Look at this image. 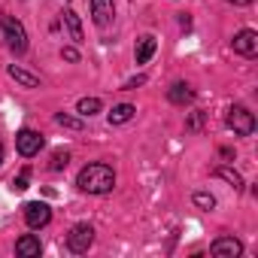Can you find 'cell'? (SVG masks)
Segmentation results:
<instances>
[{"instance_id":"cell-10","label":"cell","mask_w":258,"mask_h":258,"mask_svg":"<svg viewBox=\"0 0 258 258\" xmlns=\"http://www.w3.org/2000/svg\"><path fill=\"white\" fill-rule=\"evenodd\" d=\"M16 252H19L22 258H34V255H40V252H43V243H40V237L25 234V237L16 243Z\"/></svg>"},{"instance_id":"cell-23","label":"cell","mask_w":258,"mask_h":258,"mask_svg":"<svg viewBox=\"0 0 258 258\" xmlns=\"http://www.w3.org/2000/svg\"><path fill=\"white\" fill-rule=\"evenodd\" d=\"M228 4H234V7H249L252 0H228Z\"/></svg>"},{"instance_id":"cell-11","label":"cell","mask_w":258,"mask_h":258,"mask_svg":"<svg viewBox=\"0 0 258 258\" xmlns=\"http://www.w3.org/2000/svg\"><path fill=\"white\" fill-rule=\"evenodd\" d=\"M134 112H137V109H134L131 103H118V106L109 109V124H124V121H131Z\"/></svg>"},{"instance_id":"cell-15","label":"cell","mask_w":258,"mask_h":258,"mask_svg":"<svg viewBox=\"0 0 258 258\" xmlns=\"http://www.w3.org/2000/svg\"><path fill=\"white\" fill-rule=\"evenodd\" d=\"M167 97H170V103H179V106H182V103H188V100L195 97V91H191L185 82H176V85L167 91Z\"/></svg>"},{"instance_id":"cell-2","label":"cell","mask_w":258,"mask_h":258,"mask_svg":"<svg viewBox=\"0 0 258 258\" xmlns=\"http://www.w3.org/2000/svg\"><path fill=\"white\" fill-rule=\"evenodd\" d=\"M228 127L234 134H240V137H249L255 131V115L246 106H231L228 109Z\"/></svg>"},{"instance_id":"cell-14","label":"cell","mask_w":258,"mask_h":258,"mask_svg":"<svg viewBox=\"0 0 258 258\" xmlns=\"http://www.w3.org/2000/svg\"><path fill=\"white\" fill-rule=\"evenodd\" d=\"M10 76L16 79V82H22L25 88H40V76H34V73H28V70H22V67H10Z\"/></svg>"},{"instance_id":"cell-9","label":"cell","mask_w":258,"mask_h":258,"mask_svg":"<svg viewBox=\"0 0 258 258\" xmlns=\"http://www.w3.org/2000/svg\"><path fill=\"white\" fill-rule=\"evenodd\" d=\"M91 16H94V25L97 28H106L115 16V4L112 0H91Z\"/></svg>"},{"instance_id":"cell-12","label":"cell","mask_w":258,"mask_h":258,"mask_svg":"<svg viewBox=\"0 0 258 258\" xmlns=\"http://www.w3.org/2000/svg\"><path fill=\"white\" fill-rule=\"evenodd\" d=\"M155 37L152 34H146V37H140V43H137V64H146L152 55H155Z\"/></svg>"},{"instance_id":"cell-4","label":"cell","mask_w":258,"mask_h":258,"mask_svg":"<svg viewBox=\"0 0 258 258\" xmlns=\"http://www.w3.org/2000/svg\"><path fill=\"white\" fill-rule=\"evenodd\" d=\"M25 222H28V228H46V225L52 222V210H49V204H43V201H31V204H25Z\"/></svg>"},{"instance_id":"cell-16","label":"cell","mask_w":258,"mask_h":258,"mask_svg":"<svg viewBox=\"0 0 258 258\" xmlns=\"http://www.w3.org/2000/svg\"><path fill=\"white\" fill-rule=\"evenodd\" d=\"M76 109H79V115H94V112L100 109V100H97V97H82V100L76 103Z\"/></svg>"},{"instance_id":"cell-24","label":"cell","mask_w":258,"mask_h":258,"mask_svg":"<svg viewBox=\"0 0 258 258\" xmlns=\"http://www.w3.org/2000/svg\"><path fill=\"white\" fill-rule=\"evenodd\" d=\"M0 161H4V146H0Z\"/></svg>"},{"instance_id":"cell-20","label":"cell","mask_w":258,"mask_h":258,"mask_svg":"<svg viewBox=\"0 0 258 258\" xmlns=\"http://www.w3.org/2000/svg\"><path fill=\"white\" fill-rule=\"evenodd\" d=\"M67 161H70V152H61V149H58V152L52 155V170H64Z\"/></svg>"},{"instance_id":"cell-3","label":"cell","mask_w":258,"mask_h":258,"mask_svg":"<svg viewBox=\"0 0 258 258\" xmlns=\"http://www.w3.org/2000/svg\"><path fill=\"white\" fill-rule=\"evenodd\" d=\"M4 37H7V46H10L16 55H22V52L28 49V34H25L22 22H19V19H13V16H7V19H4Z\"/></svg>"},{"instance_id":"cell-13","label":"cell","mask_w":258,"mask_h":258,"mask_svg":"<svg viewBox=\"0 0 258 258\" xmlns=\"http://www.w3.org/2000/svg\"><path fill=\"white\" fill-rule=\"evenodd\" d=\"M64 25H67V31H70V40H73V43H82V22H79V16H76L73 10L64 13Z\"/></svg>"},{"instance_id":"cell-18","label":"cell","mask_w":258,"mask_h":258,"mask_svg":"<svg viewBox=\"0 0 258 258\" xmlns=\"http://www.w3.org/2000/svg\"><path fill=\"white\" fill-rule=\"evenodd\" d=\"M55 121L64 124V127H73V131H79V127H82V118H73V115H64V112H58Z\"/></svg>"},{"instance_id":"cell-19","label":"cell","mask_w":258,"mask_h":258,"mask_svg":"<svg viewBox=\"0 0 258 258\" xmlns=\"http://www.w3.org/2000/svg\"><path fill=\"white\" fill-rule=\"evenodd\" d=\"M195 204H198L201 210H213V207H216V198L207 195V191H198V195H195Z\"/></svg>"},{"instance_id":"cell-1","label":"cell","mask_w":258,"mask_h":258,"mask_svg":"<svg viewBox=\"0 0 258 258\" xmlns=\"http://www.w3.org/2000/svg\"><path fill=\"white\" fill-rule=\"evenodd\" d=\"M76 185L82 191H88V195H106L115 185V170L109 164H88V167L79 170Z\"/></svg>"},{"instance_id":"cell-22","label":"cell","mask_w":258,"mask_h":258,"mask_svg":"<svg viewBox=\"0 0 258 258\" xmlns=\"http://www.w3.org/2000/svg\"><path fill=\"white\" fill-rule=\"evenodd\" d=\"M61 55H64V61H79V52L76 49H64Z\"/></svg>"},{"instance_id":"cell-5","label":"cell","mask_w":258,"mask_h":258,"mask_svg":"<svg viewBox=\"0 0 258 258\" xmlns=\"http://www.w3.org/2000/svg\"><path fill=\"white\" fill-rule=\"evenodd\" d=\"M94 243V228L91 225H73V231L67 234V246L70 252H88V246Z\"/></svg>"},{"instance_id":"cell-17","label":"cell","mask_w":258,"mask_h":258,"mask_svg":"<svg viewBox=\"0 0 258 258\" xmlns=\"http://www.w3.org/2000/svg\"><path fill=\"white\" fill-rule=\"evenodd\" d=\"M216 176H222V179H228L234 188H240L243 185V179H240V173L237 170H231V167H216Z\"/></svg>"},{"instance_id":"cell-6","label":"cell","mask_w":258,"mask_h":258,"mask_svg":"<svg viewBox=\"0 0 258 258\" xmlns=\"http://www.w3.org/2000/svg\"><path fill=\"white\" fill-rule=\"evenodd\" d=\"M16 149L25 155V158H34L40 149H43V137L37 131H31V127H25V131L16 134Z\"/></svg>"},{"instance_id":"cell-7","label":"cell","mask_w":258,"mask_h":258,"mask_svg":"<svg viewBox=\"0 0 258 258\" xmlns=\"http://www.w3.org/2000/svg\"><path fill=\"white\" fill-rule=\"evenodd\" d=\"M210 252H213L216 258H237V255L243 252V243H240L237 237H219V240L210 246Z\"/></svg>"},{"instance_id":"cell-21","label":"cell","mask_w":258,"mask_h":258,"mask_svg":"<svg viewBox=\"0 0 258 258\" xmlns=\"http://www.w3.org/2000/svg\"><path fill=\"white\" fill-rule=\"evenodd\" d=\"M28 182H31V170H22V173L13 179V191H25V188H28Z\"/></svg>"},{"instance_id":"cell-8","label":"cell","mask_w":258,"mask_h":258,"mask_svg":"<svg viewBox=\"0 0 258 258\" xmlns=\"http://www.w3.org/2000/svg\"><path fill=\"white\" fill-rule=\"evenodd\" d=\"M234 52L237 55H246V58H252L255 52H258V34L255 31H240L237 37H234Z\"/></svg>"}]
</instances>
